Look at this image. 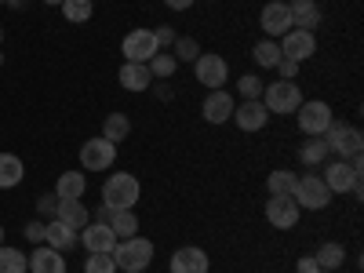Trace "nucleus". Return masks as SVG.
<instances>
[{"label":"nucleus","mask_w":364,"mask_h":273,"mask_svg":"<svg viewBox=\"0 0 364 273\" xmlns=\"http://www.w3.org/2000/svg\"><path fill=\"white\" fill-rule=\"evenodd\" d=\"M113 262H117V269H124V273H142L149 262H154V240H146V237H139V233L117 240Z\"/></svg>","instance_id":"1"},{"label":"nucleus","mask_w":364,"mask_h":273,"mask_svg":"<svg viewBox=\"0 0 364 273\" xmlns=\"http://www.w3.org/2000/svg\"><path fill=\"white\" fill-rule=\"evenodd\" d=\"M142 197V186L132 171H113L102 182V204L106 208H135Z\"/></svg>","instance_id":"2"},{"label":"nucleus","mask_w":364,"mask_h":273,"mask_svg":"<svg viewBox=\"0 0 364 273\" xmlns=\"http://www.w3.org/2000/svg\"><path fill=\"white\" fill-rule=\"evenodd\" d=\"M321 178H324V186H328L331 193H353V197L364 193V182H360V157L328 164V171H324Z\"/></svg>","instance_id":"3"},{"label":"nucleus","mask_w":364,"mask_h":273,"mask_svg":"<svg viewBox=\"0 0 364 273\" xmlns=\"http://www.w3.org/2000/svg\"><path fill=\"white\" fill-rule=\"evenodd\" d=\"M262 106L269 113H281V117L284 113H295L302 106V91H299L295 80H273V84L262 87Z\"/></svg>","instance_id":"4"},{"label":"nucleus","mask_w":364,"mask_h":273,"mask_svg":"<svg viewBox=\"0 0 364 273\" xmlns=\"http://www.w3.org/2000/svg\"><path fill=\"white\" fill-rule=\"evenodd\" d=\"M324 142H328V154H336L339 161H353V157H360V132L353 128V124H336L331 120L328 124V132L321 135Z\"/></svg>","instance_id":"5"},{"label":"nucleus","mask_w":364,"mask_h":273,"mask_svg":"<svg viewBox=\"0 0 364 273\" xmlns=\"http://www.w3.org/2000/svg\"><path fill=\"white\" fill-rule=\"evenodd\" d=\"M295 204L299 208H306V211H324L328 204H331V190L324 186V178L321 175H299V182H295Z\"/></svg>","instance_id":"6"},{"label":"nucleus","mask_w":364,"mask_h":273,"mask_svg":"<svg viewBox=\"0 0 364 273\" xmlns=\"http://www.w3.org/2000/svg\"><path fill=\"white\" fill-rule=\"evenodd\" d=\"M193 73H197V80H200L208 91H215V87H226V80H230V63H226L223 55H215V51H204V55L193 58Z\"/></svg>","instance_id":"7"},{"label":"nucleus","mask_w":364,"mask_h":273,"mask_svg":"<svg viewBox=\"0 0 364 273\" xmlns=\"http://www.w3.org/2000/svg\"><path fill=\"white\" fill-rule=\"evenodd\" d=\"M295 117H299V128H302V135H324L328 132V124L336 117H331V106L328 102H321V99H302V106L295 109Z\"/></svg>","instance_id":"8"},{"label":"nucleus","mask_w":364,"mask_h":273,"mask_svg":"<svg viewBox=\"0 0 364 273\" xmlns=\"http://www.w3.org/2000/svg\"><path fill=\"white\" fill-rule=\"evenodd\" d=\"M120 51H124V63H149L161 51V44L154 37V29H132L124 44H120Z\"/></svg>","instance_id":"9"},{"label":"nucleus","mask_w":364,"mask_h":273,"mask_svg":"<svg viewBox=\"0 0 364 273\" xmlns=\"http://www.w3.org/2000/svg\"><path fill=\"white\" fill-rule=\"evenodd\" d=\"M113 161H117V146L109 139H87L80 146V164L87 171H106L113 168Z\"/></svg>","instance_id":"10"},{"label":"nucleus","mask_w":364,"mask_h":273,"mask_svg":"<svg viewBox=\"0 0 364 273\" xmlns=\"http://www.w3.org/2000/svg\"><path fill=\"white\" fill-rule=\"evenodd\" d=\"M80 245H84L87 255H113L117 233H113L106 223H87V226L80 230Z\"/></svg>","instance_id":"11"},{"label":"nucleus","mask_w":364,"mask_h":273,"mask_svg":"<svg viewBox=\"0 0 364 273\" xmlns=\"http://www.w3.org/2000/svg\"><path fill=\"white\" fill-rule=\"evenodd\" d=\"M299 204H295V197H269L266 200V223L273 226V230H291V226H299Z\"/></svg>","instance_id":"12"},{"label":"nucleus","mask_w":364,"mask_h":273,"mask_svg":"<svg viewBox=\"0 0 364 273\" xmlns=\"http://www.w3.org/2000/svg\"><path fill=\"white\" fill-rule=\"evenodd\" d=\"M259 26L266 29L269 41L273 37H284L288 29H291V11H288L284 0H269V4L262 8V15H259Z\"/></svg>","instance_id":"13"},{"label":"nucleus","mask_w":364,"mask_h":273,"mask_svg":"<svg viewBox=\"0 0 364 273\" xmlns=\"http://www.w3.org/2000/svg\"><path fill=\"white\" fill-rule=\"evenodd\" d=\"M233 120L240 132H262L269 120V109L262 106V99H245L240 106H233Z\"/></svg>","instance_id":"14"},{"label":"nucleus","mask_w":364,"mask_h":273,"mask_svg":"<svg viewBox=\"0 0 364 273\" xmlns=\"http://www.w3.org/2000/svg\"><path fill=\"white\" fill-rule=\"evenodd\" d=\"M281 55H284V58H295V63H306V58H314V55H317L314 33H306V29H288L284 44H281Z\"/></svg>","instance_id":"15"},{"label":"nucleus","mask_w":364,"mask_h":273,"mask_svg":"<svg viewBox=\"0 0 364 273\" xmlns=\"http://www.w3.org/2000/svg\"><path fill=\"white\" fill-rule=\"evenodd\" d=\"M233 106H237V102L230 99V91H226V87H215V91H208L200 113H204L208 124H226V120L233 117Z\"/></svg>","instance_id":"16"},{"label":"nucleus","mask_w":364,"mask_h":273,"mask_svg":"<svg viewBox=\"0 0 364 273\" xmlns=\"http://www.w3.org/2000/svg\"><path fill=\"white\" fill-rule=\"evenodd\" d=\"M168 269H171V273H208L211 262H208V252H204V248L186 245V248H178V252L171 255V266H168Z\"/></svg>","instance_id":"17"},{"label":"nucleus","mask_w":364,"mask_h":273,"mask_svg":"<svg viewBox=\"0 0 364 273\" xmlns=\"http://www.w3.org/2000/svg\"><path fill=\"white\" fill-rule=\"evenodd\" d=\"M44 245L55 248V252H73V248L80 245V230L51 219V223H44Z\"/></svg>","instance_id":"18"},{"label":"nucleus","mask_w":364,"mask_h":273,"mask_svg":"<svg viewBox=\"0 0 364 273\" xmlns=\"http://www.w3.org/2000/svg\"><path fill=\"white\" fill-rule=\"evenodd\" d=\"M55 219H58V223H66V226H73V230H80V226L91 223V211H87V204L77 200V197H58V204H55Z\"/></svg>","instance_id":"19"},{"label":"nucleus","mask_w":364,"mask_h":273,"mask_svg":"<svg viewBox=\"0 0 364 273\" xmlns=\"http://www.w3.org/2000/svg\"><path fill=\"white\" fill-rule=\"evenodd\" d=\"M29 273H66V255L55 252L48 245H41L37 252H29Z\"/></svg>","instance_id":"20"},{"label":"nucleus","mask_w":364,"mask_h":273,"mask_svg":"<svg viewBox=\"0 0 364 273\" xmlns=\"http://www.w3.org/2000/svg\"><path fill=\"white\" fill-rule=\"evenodd\" d=\"M288 11H291V29H306V33H314L317 22H321L317 0H291Z\"/></svg>","instance_id":"21"},{"label":"nucleus","mask_w":364,"mask_h":273,"mask_svg":"<svg viewBox=\"0 0 364 273\" xmlns=\"http://www.w3.org/2000/svg\"><path fill=\"white\" fill-rule=\"evenodd\" d=\"M117 80H120L124 91H146L149 84H154V73H149L146 63H124L120 73H117Z\"/></svg>","instance_id":"22"},{"label":"nucleus","mask_w":364,"mask_h":273,"mask_svg":"<svg viewBox=\"0 0 364 273\" xmlns=\"http://www.w3.org/2000/svg\"><path fill=\"white\" fill-rule=\"evenodd\" d=\"M106 226L117 233V240H124V237H135V233H139V219H135L132 208H109Z\"/></svg>","instance_id":"23"},{"label":"nucleus","mask_w":364,"mask_h":273,"mask_svg":"<svg viewBox=\"0 0 364 273\" xmlns=\"http://www.w3.org/2000/svg\"><path fill=\"white\" fill-rule=\"evenodd\" d=\"M295 182H299V175L295 171H288V168H277L269 178H266V190H269V197H291L295 193Z\"/></svg>","instance_id":"24"},{"label":"nucleus","mask_w":364,"mask_h":273,"mask_svg":"<svg viewBox=\"0 0 364 273\" xmlns=\"http://www.w3.org/2000/svg\"><path fill=\"white\" fill-rule=\"evenodd\" d=\"M84 190H87V178L80 175V171H63L58 175V182H55V197H84Z\"/></svg>","instance_id":"25"},{"label":"nucleus","mask_w":364,"mask_h":273,"mask_svg":"<svg viewBox=\"0 0 364 273\" xmlns=\"http://www.w3.org/2000/svg\"><path fill=\"white\" fill-rule=\"evenodd\" d=\"M22 175H26V168H22V161L15 154H0V190L18 186Z\"/></svg>","instance_id":"26"},{"label":"nucleus","mask_w":364,"mask_h":273,"mask_svg":"<svg viewBox=\"0 0 364 273\" xmlns=\"http://www.w3.org/2000/svg\"><path fill=\"white\" fill-rule=\"evenodd\" d=\"M324 157H328V142H324L321 135H310L306 142H302V149H299V161L306 164V168L324 164Z\"/></svg>","instance_id":"27"},{"label":"nucleus","mask_w":364,"mask_h":273,"mask_svg":"<svg viewBox=\"0 0 364 273\" xmlns=\"http://www.w3.org/2000/svg\"><path fill=\"white\" fill-rule=\"evenodd\" d=\"M314 259H317V266H321V269H331V273H336V269L346 262V248H343V245H336V240H328V245H321V248H317V255H314Z\"/></svg>","instance_id":"28"},{"label":"nucleus","mask_w":364,"mask_h":273,"mask_svg":"<svg viewBox=\"0 0 364 273\" xmlns=\"http://www.w3.org/2000/svg\"><path fill=\"white\" fill-rule=\"evenodd\" d=\"M128 135H132V120H128L124 113H109L106 124H102V139H109V142L117 146V142H124Z\"/></svg>","instance_id":"29"},{"label":"nucleus","mask_w":364,"mask_h":273,"mask_svg":"<svg viewBox=\"0 0 364 273\" xmlns=\"http://www.w3.org/2000/svg\"><path fill=\"white\" fill-rule=\"evenodd\" d=\"M252 58H255V66L273 70V66L281 63V44H277V41H259V44L252 48Z\"/></svg>","instance_id":"30"},{"label":"nucleus","mask_w":364,"mask_h":273,"mask_svg":"<svg viewBox=\"0 0 364 273\" xmlns=\"http://www.w3.org/2000/svg\"><path fill=\"white\" fill-rule=\"evenodd\" d=\"M146 66H149V73H154V80H171L175 70H178V63H175V55H171V51H157Z\"/></svg>","instance_id":"31"},{"label":"nucleus","mask_w":364,"mask_h":273,"mask_svg":"<svg viewBox=\"0 0 364 273\" xmlns=\"http://www.w3.org/2000/svg\"><path fill=\"white\" fill-rule=\"evenodd\" d=\"M26 269H29V259L18 248L0 245V273H26Z\"/></svg>","instance_id":"32"},{"label":"nucleus","mask_w":364,"mask_h":273,"mask_svg":"<svg viewBox=\"0 0 364 273\" xmlns=\"http://www.w3.org/2000/svg\"><path fill=\"white\" fill-rule=\"evenodd\" d=\"M91 11H95V8H91V0H63V15H66V22H87L91 18Z\"/></svg>","instance_id":"33"},{"label":"nucleus","mask_w":364,"mask_h":273,"mask_svg":"<svg viewBox=\"0 0 364 273\" xmlns=\"http://www.w3.org/2000/svg\"><path fill=\"white\" fill-rule=\"evenodd\" d=\"M197 41L193 37H175V44H171V55H175V63H193L197 58Z\"/></svg>","instance_id":"34"},{"label":"nucleus","mask_w":364,"mask_h":273,"mask_svg":"<svg viewBox=\"0 0 364 273\" xmlns=\"http://www.w3.org/2000/svg\"><path fill=\"white\" fill-rule=\"evenodd\" d=\"M84 273H117V262H113V255H87Z\"/></svg>","instance_id":"35"},{"label":"nucleus","mask_w":364,"mask_h":273,"mask_svg":"<svg viewBox=\"0 0 364 273\" xmlns=\"http://www.w3.org/2000/svg\"><path fill=\"white\" fill-rule=\"evenodd\" d=\"M237 87H240V95H245V99H262V80H259L255 73L240 77V80H237Z\"/></svg>","instance_id":"36"},{"label":"nucleus","mask_w":364,"mask_h":273,"mask_svg":"<svg viewBox=\"0 0 364 273\" xmlns=\"http://www.w3.org/2000/svg\"><path fill=\"white\" fill-rule=\"evenodd\" d=\"M273 70H281V80H295L299 77V63H295V58H284V55H281V63Z\"/></svg>","instance_id":"37"},{"label":"nucleus","mask_w":364,"mask_h":273,"mask_svg":"<svg viewBox=\"0 0 364 273\" xmlns=\"http://www.w3.org/2000/svg\"><path fill=\"white\" fill-rule=\"evenodd\" d=\"M154 37H157L161 51H164V48H171V44H175V29H171V26H161V29H154Z\"/></svg>","instance_id":"38"},{"label":"nucleus","mask_w":364,"mask_h":273,"mask_svg":"<svg viewBox=\"0 0 364 273\" xmlns=\"http://www.w3.org/2000/svg\"><path fill=\"white\" fill-rule=\"evenodd\" d=\"M26 237L33 240V245H44V223H29L26 226Z\"/></svg>","instance_id":"39"},{"label":"nucleus","mask_w":364,"mask_h":273,"mask_svg":"<svg viewBox=\"0 0 364 273\" xmlns=\"http://www.w3.org/2000/svg\"><path fill=\"white\" fill-rule=\"evenodd\" d=\"M295 269H299V273H317V269H321V266H317V259H314V255H302V259H299V266H295Z\"/></svg>","instance_id":"40"},{"label":"nucleus","mask_w":364,"mask_h":273,"mask_svg":"<svg viewBox=\"0 0 364 273\" xmlns=\"http://www.w3.org/2000/svg\"><path fill=\"white\" fill-rule=\"evenodd\" d=\"M55 204H58V197H41V200H37L41 215H55Z\"/></svg>","instance_id":"41"},{"label":"nucleus","mask_w":364,"mask_h":273,"mask_svg":"<svg viewBox=\"0 0 364 273\" xmlns=\"http://www.w3.org/2000/svg\"><path fill=\"white\" fill-rule=\"evenodd\" d=\"M164 4H168L171 11H190V8H193V0H164Z\"/></svg>","instance_id":"42"},{"label":"nucleus","mask_w":364,"mask_h":273,"mask_svg":"<svg viewBox=\"0 0 364 273\" xmlns=\"http://www.w3.org/2000/svg\"><path fill=\"white\" fill-rule=\"evenodd\" d=\"M4 4H11V8H26V0H4Z\"/></svg>","instance_id":"43"},{"label":"nucleus","mask_w":364,"mask_h":273,"mask_svg":"<svg viewBox=\"0 0 364 273\" xmlns=\"http://www.w3.org/2000/svg\"><path fill=\"white\" fill-rule=\"evenodd\" d=\"M44 4H51V8H63V0H44Z\"/></svg>","instance_id":"44"},{"label":"nucleus","mask_w":364,"mask_h":273,"mask_svg":"<svg viewBox=\"0 0 364 273\" xmlns=\"http://www.w3.org/2000/svg\"><path fill=\"white\" fill-rule=\"evenodd\" d=\"M0 245H4V226H0Z\"/></svg>","instance_id":"45"},{"label":"nucleus","mask_w":364,"mask_h":273,"mask_svg":"<svg viewBox=\"0 0 364 273\" xmlns=\"http://www.w3.org/2000/svg\"><path fill=\"white\" fill-rule=\"evenodd\" d=\"M317 273H331V269H317Z\"/></svg>","instance_id":"46"},{"label":"nucleus","mask_w":364,"mask_h":273,"mask_svg":"<svg viewBox=\"0 0 364 273\" xmlns=\"http://www.w3.org/2000/svg\"><path fill=\"white\" fill-rule=\"evenodd\" d=\"M0 4H4V0H0Z\"/></svg>","instance_id":"47"}]
</instances>
